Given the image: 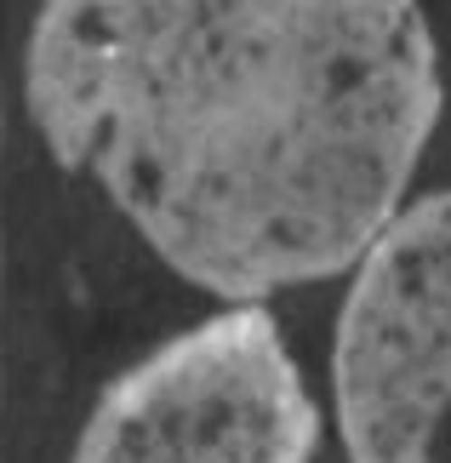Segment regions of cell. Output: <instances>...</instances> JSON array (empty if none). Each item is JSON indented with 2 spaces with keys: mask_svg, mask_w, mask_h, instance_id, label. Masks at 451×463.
<instances>
[{
  "mask_svg": "<svg viewBox=\"0 0 451 463\" xmlns=\"http://www.w3.org/2000/svg\"><path fill=\"white\" fill-rule=\"evenodd\" d=\"M23 103L218 304L349 275L400 218L440 127L418 0H46Z\"/></svg>",
  "mask_w": 451,
  "mask_h": 463,
  "instance_id": "6da1fadb",
  "label": "cell"
},
{
  "mask_svg": "<svg viewBox=\"0 0 451 463\" xmlns=\"http://www.w3.org/2000/svg\"><path fill=\"white\" fill-rule=\"evenodd\" d=\"M326 418L268 304H223L98 395L69 463H315Z\"/></svg>",
  "mask_w": 451,
  "mask_h": 463,
  "instance_id": "7a4b0ae2",
  "label": "cell"
},
{
  "mask_svg": "<svg viewBox=\"0 0 451 463\" xmlns=\"http://www.w3.org/2000/svg\"><path fill=\"white\" fill-rule=\"evenodd\" d=\"M332 412L349 463H451V189L406 201L349 269Z\"/></svg>",
  "mask_w": 451,
  "mask_h": 463,
  "instance_id": "3957f363",
  "label": "cell"
}]
</instances>
